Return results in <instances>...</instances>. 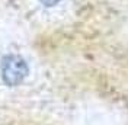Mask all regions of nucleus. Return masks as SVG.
Here are the masks:
<instances>
[{
  "instance_id": "1",
  "label": "nucleus",
  "mask_w": 128,
  "mask_h": 125,
  "mask_svg": "<svg viewBox=\"0 0 128 125\" xmlns=\"http://www.w3.org/2000/svg\"><path fill=\"white\" fill-rule=\"evenodd\" d=\"M28 73H29L28 62L25 61L20 55L9 54L2 60L0 76L3 78L4 84H8V86L10 87L19 86L20 83H24Z\"/></svg>"
},
{
  "instance_id": "2",
  "label": "nucleus",
  "mask_w": 128,
  "mask_h": 125,
  "mask_svg": "<svg viewBox=\"0 0 128 125\" xmlns=\"http://www.w3.org/2000/svg\"><path fill=\"white\" fill-rule=\"evenodd\" d=\"M63 0H40V3L42 6H45V8H54V6H57Z\"/></svg>"
}]
</instances>
